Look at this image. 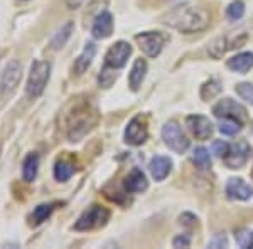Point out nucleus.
Wrapping results in <instances>:
<instances>
[{"label": "nucleus", "mask_w": 253, "mask_h": 249, "mask_svg": "<svg viewBox=\"0 0 253 249\" xmlns=\"http://www.w3.org/2000/svg\"><path fill=\"white\" fill-rule=\"evenodd\" d=\"M226 195L236 201H248L253 195V189L243 178H230L226 183Z\"/></svg>", "instance_id": "4468645a"}, {"label": "nucleus", "mask_w": 253, "mask_h": 249, "mask_svg": "<svg viewBox=\"0 0 253 249\" xmlns=\"http://www.w3.org/2000/svg\"><path fill=\"white\" fill-rule=\"evenodd\" d=\"M124 187L126 192H130V194H138V192H144L147 190V187H149V182H147L144 172H142L140 169H133L132 172L126 175L125 182H124Z\"/></svg>", "instance_id": "2eb2a0df"}, {"label": "nucleus", "mask_w": 253, "mask_h": 249, "mask_svg": "<svg viewBox=\"0 0 253 249\" xmlns=\"http://www.w3.org/2000/svg\"><path fill=\"white\" fill-rule=\"evenodd\" d=\"M189 243L191 241L187 236H177V238H174V241H172V246L174 248H187Z\"/></svg>", "instance_id": "72a5a7b5"}, {"label": "nucleus", "mask_w": 253, "mask_h": 249, "mask_svg": "<svg viewBox=\"0 0 253 249\" xmlns=\"http://www.w3.org/2000/svg\"><path fill=\"white\" fill-rule=\"evenodd\" d=\"M117 81V72L115 69H110V68H105L101 69L100 76H98V83H100V86L103 88H110L113 83Z\"/></svg>", "instance_id": "bb28decb"}, {"label": "nucleus", "mask_w": 253, "mask_h": 249, "mask_svg": "<svg viewBox=\"0 0 253 249\" xmlns=\"http://www.w3.org/2000/svg\"><path fill=\"white\" fill-rule=\"evenodd\" d=\"M226 49H228L226 47V39H224V37H218V39H214L213 42L210 44V47H208V52H210L211 58L219 59L224 54V51H226Z\"/></svg>", "instance_id": "a878e982"}, {"label": "nucleus", "mask_w": 253, "mask_h": 249, "mask_svg": "<svg viewBox=\"0 0 253 249\" xmlns=\"http://www.w3.org/2000/svg\"><path fill=\"white\" fill-rule=\"evenodd\" d=\"M162 140L175 153H184L189 148V140L184 137L181 126L175 123V121H167L162 126Z\"/></svg>", "instance_id": "20e7f679"}, {"label": "nucleus", "mask_w": 253, "mask_h": 249, "mask_svg": "<svg viewBox=\"0 0 253 249\" xmlns=\"http://www.w3.org/2000/svg\"><path fill=\"white\" fill-rule=\"evenodd\" d=\"M149 169H150V174H152V177L156 178V180H164L167 175H169L170 169H172V162H170V158H167V157L156 155V157L150 160Z\"/></svg>", "instance_id": "dca6fc26"}, {"label": "nucleus", "mask_w": 253, "mask_h": 249, "mask_svg": "<svg viewBox=\"0 0 253 249\" xmlns=\"http://www.w3.org/2000/svg\"><path fill=\"white\" fill-rule=\"evenodd\" d=\"M228 150H230V145H228L226 142L216 140L213 143V153L216 155V157H224V155L228 153Z\"/></svg>", "instance_id": "2f4dec72"}, {"label": "nucleus", "mask_w": 253, "mask_h": 249, "mask_svg": "<svg viewBox=\"0 0 253 249\" xmlns=\"http://www.w3.org/2000/svg\"><path fill=\"white\" fill-rule=\"evenodd\" d=\"M252 130H253V126H252Z\"/></svg>", "instance_id": "e433bc0d"}, {"label": "nucleus", "mask_w": 253, "mask_h": 249, "mask_svg": "<svg viewBox=\"0 0 253 249\" xmlns=\"http://www.w3.org/2000/svg\"><path fill=\"white\" fill-rule=\"evenodd\" d=\"M213 113L216 118H219V120H221V118H230V120L238 121L240 125H245L248 121L247 109H245L240 103L230 100V98H224V100L219 101L218 105H214Z\"/></svg>", "instance_id": "39448f33"}, {"label": "nucleus", "mask_w": 253, "mask_h": 249, "mask_svg": "<svg viewBox=\"0 0 253 249\" xmlns=\"http://www.w3.org/2000/svg\"><path fill=\"white\" fill-rule=\"evenodd\" d=\"M219 93H221V84H219L216 79H210L208 83L203 84V88H201V98L205 101L213 100V98L218 96Z\"/></svg>", "instance_id": "5701e85b"}, {"label": "nucleus", "mask_w": 253, "mask_h": 249, "mask_svg": "<svg viewBox=\"0 0 253 249\" xmlns=\"http://www.w3.org/2000/svg\"><path fill=\"white\" fill-rule=\"evenodd\" d=\"M187 126H189L191 133L194 135L198 140H208L213 135V125L206 116L201 115H191L186 120Z\"/></svg>", "instance_id": "f8f14e48"}, {"label": "nucleus", "mask_w": 253, "mask_h": 249, "mask_svg": "<svg viewBox=\"0 0 253 249\" xmlns=\"http://www.w3.org/2000/svg\"><path fill=\"white\" fill-rule=\"evenodd\" d=\"M211 248H226L228 246V239L224 234H216L213 239L210 241Z\"/></svg>", "instance_id": "473e14b6"}, {"label": "nucleus", "mask_w": 253, "mask_h": 249, "mask_svg": "<svg viewBox=\"0 0 253 249\" xmlns=\"http://www.w3.org/2000/svg\"><path fill=\"white\" fill-rule=\"evenodd\" d=\"M20 77H22V66H20L19 61L12 59L7 68L3 69L2 77H0V91L3 95H10L15 88L19 86Z\"/></svg>", "instance_id": "1a4fd4ad"}, {"label": "nucleus", "mask_w": 253, "mask_h": 249, "mask_svg": "<svg viewBox=\"0 0 253 249\" xmlns=\"http://www.w3.org/2000/svg\"><path fill=\"white\" fill-rule=\"evenodd\" d=\"M235 239H236V243H238L242 248H250V249H253V231H248V229L238 231L235 234Z\"/></svg>", "instance_id": "c85d7f7f"}, {"label": "nucleus", "mask_w": 253, "mask_h": 249, "mask_svg": "<svg viewBox=\"0 0 253 249\" xmlns=\"http://www.w3.org/2000/svg\"><path fill=\"white\" fill-rule=\"evenodd\" d=\"M38 167H39V157L38 153H29L24 158L22 163V177L26 182H32L38 175Z\"/></svg>", "instance_id": "aec40b11"}, {"label": "nucleus", "mask_w": 253, "mask_h": 249, "mask_svg": "<svg viewBox=\"0 0 253 249\" xmlns=\"http://www.w3.org/2000/svg\"><path fill=\"white\" fill-rule=\"evenodd\" d=\"M226 14H228V17H230L231 20L242 19L243 14H245V3L242 2V0H236V2H233L230 7H228Z\"/></svg>", "instance_id": "c756f323"}, {"label": "nucleus", "mask_w": 253, "mask_h": 249, "mask_svg": "<svg viewBox=\"0 0 253 249\" xmlns=\"http://www.w3.org/2000/svg\"><path fill=\"white\" fill-rule=\"evenodd\" d=\"M135 40L144 54H147L149 58H157L164 47L167 37L162 36L161 32H142V34L135 36Z\"/></svg>", "instance_id": "423d86ee"}, {"label": "nucleus", "mask_w": 253, "mask_h": 249, "mask_svg": "<svg viewBox=\"0 0 253 249\" xmlns=\"http://www.w3.org/2000/svg\"><path fill=\"white\" fill-rule=\"evenodd\" d=\"M248 155H250V145L247 142H238L224 155V163L228 169H242L248 160Z\"/></svg>", "instance_id": "9b49d317"}, {"label": "nucleus", "mask_w": 253, "mask_h": 249, "mask_svg": "<svg viewBox=\"0 0 253 249\" xmlns=\"http://www.w3.org/2000/svg\"><path fill=\"white\" fill-rule=\"evenodd\" d=\"M147 135H149L147 120L144 116H135L130 120V123L125 130V142L132 146H138L147 140Z\"/></svg>", "instance_id": "9d476101"}, {"label": "nucleus", "mask_w": 253, "mask_h": 249, "mask_svg": "<svg viewBox=\"0 0 253 249\" xmlns=\"http://www.w3.org/2000/svg\"><path fill=\"white\" fill-rule=\"evenodd\" d=\"M51 74V64L46 61H34L31 66V74L27 79L26 91L31 98H39L46 89V84Z\"/></svg>", "instance_id": "f03ea898"}, {"label": "nucleus", "mask_w": 253, "mask_h": 249, "mask_svg": "<svg viewBox=\"0 0 253 249\" xmlns=\"http://www.w3.org/2000/svg\"><path fill=\"white\" fill-rule=\"evenodd\" d=\"M75 174V167L66 160H59L54 165V177L59 182H66L71 178V175Z\"/></svg>", "instance_id": "412c9836"}, {"label": "nucleus", "mask_w": 253, "mask_h": 249, "mask_svg": "<svg viewBox=\"0 0 253 249\" xmlns=\"http://www.w3.org/2000/svg\"><path fill=\"white\" fill-rule=\"evenodd\" d=\"M235 91L243 98L245 101H248L250 105H253V84L250 83H240L236 84Z\"/></svg>", "instance_id": "7c9ffc66"}, {"label": "nucleus", "mask_w": 253, "mask_h": 249, "mask_svg": "<svg viewBox=\"0 0 253 249\" xmlns=\"http://www.w3.org/2000/svg\"><path fill=\"white\" fill-rule=\"evenodd\" d=\"M91 113L88 111V108H81L73 115V120L69 123L68 137L71 142H78L80 138H83L89 130H91Z\"/></svg>", "instance_id": "0eeeda50"}, {"label": "nucleus", "mask_w": 253, "mask_h": 249, "mask_svg": "<svg viewBox=\"0 0 253 249\" xmlns=\"http://www.w3.org/2000/svg\"><path fill=\"white\" fill-rule=\"evenodd\" d=\"M71 31H73V24H66V26H64L63 29L56 32V36H54V37H52V40H51V46L54 47V49L63 47V46H64V42L68 40V37L71 36Z\"/></svg>", "instance_id": "393cba45"}, {"label": "nucleus", "mask_w": 253, "mask_h": 249, "mask_svg": "<svg viewBox=\"0 0 253 249\" xmlns=\"http://www.w3.org/2000/svg\"><path fill=\"white\" fill-rule=\"evenodd\" d=\"M145 72H147V63L144 59H137L132 66V71H130V76H128V86L132 91H138L140 88L142 81L145 77Z\"/></svg>", "instance_id": "f3484780"}, {"label": "nucleus", "mask_w": 253, "mask_h": 249, "mask_svg": "<svg viewBox=\"0 0 253 249\" xmlns=\"http://www.w3.org/2000/svg\"><path fill=\"white\" fill-rule=\"evenodd\" d=\"M210 22L211 19L208 10L196 5H177L162 17V24L186 34L205 31Z\"/></svg>", "instance_id": "f257e3e1"}, {"label": "nucleus", "mask_w": 253, "mask_h": 249, "mask_svg": "<svg viewBox=\"0 0 253 249\" xmlns=\"http://www.w3.org/2000/svg\"><path fill=\"white\" fill-rule=\"evenodd\" d=\"M52 209H54V206H52V204H41V206L36 207L34 212H32V222H34V224L44 222V220L51 215Z\"/></svg>", "instance_id": "b1692460"}, {"label": "nucleus", "mask_w": 253, "mask_h": 249, "mask_svg": "<svg viewBox=\"0 0 253 249\" xmlns=\"http://www.w3.org/2000/svg\"><path fill=\"white\" fill-rule=\"evenodd\" d=\"M130 54H132V46L128 42H125V40H118L117 44H113L110 47V51L105 56V68L115 69V71L124 68Z\"/></svg>", "instance_id": "6e6552de"}, {"label": "nucleus", "mask_w": 253, "mask_h": 249, "mask_svg": "<svg viewBox=\"0 0 253 249\" xmlns=\"http://www.w3.org/2000/svg\"><path fill=\"white\" fill-rule=\"evenodd\" d=\"M95 54H96V46H95V44H91V42H88L86 46H84L83 52L80 54V58L76 59L75 71L78 72V74L86 71V69L89 68V64H91L93 58H95Z\"/></svg>", "instance_id": "6ab92c4d"}, {"label": "nucleus", "mask_w": 253, "mask_h": 249, "mask_svg": "<svg viewBox=\"0 0 253 249\" xmlns=\"http://www.w3.org/2000/svg\"><path fill=\"white\" fill-rule=\"evenodd\" d=\"M193 163L198 169L201 170H206L211 167V158H210V153H208V150L205 146H198V148H194L193 152Z\"/></svg>", "instance_id": "4be33fe9"}, {"label": "nucleus", "mask_w": 253, "mask_h": 249, "mask_svg": "<svg viewBox=\"0 0 253 249\" xmlns=\"http://www.w3.org/2000/svg\"><path fill=\"white\" fill-rule=\"evenodd\" d=\"M228 68L235 72H247L253 68V52H242L235 58L228 59Z\"/></svg>", "instance_id": "a211bd4d"}, {"label": "nucleus", "mask_w": 253, "mask_h": 249, "mask_svg": "<svg viewBox=\"0 0 253 249\" xmlns=\"http://www.w3.org/2000/svg\"><path fill=\"white\" fill-rule=\"evenodd\" d=\"M240 128H242V125H240L238 121L230 120V118H221V123H219V132H221L223 135L231 137V135L238 133Z\"/></svg>", "instance_id": "cd10ccee"}, {"label": "nucleus", "mask_w": 253, "mask_h": 249, "mask_svg": "<svg viewBox=\"0 0 253 249\" xmlns=\"http://www.w3.org/2000/svg\"><path fill=\"white\" fill-rule=\"evenodd\" d=\"M110 219V211L100 206H91L88 211H84L76 220L75 229L76 231H91L105 226Z\"/></svg>", "instance_id": "7ed1b4c3"}, {"label": "nucleus", "mask_w": 253, "mask_h": 249, "mask_svg": "<svg viewBox=\"0 0 253 249\" xmlns=\"http://www.w3.org/2000/svg\"><path fill=\"white\" fill-rule=\"evenodd\" d=\"M84 3V0H68V7L69 9H78Z\"/></svg>", "instance_id": "f704fd0d"}, {"label": "nucleus", "mask_w": 253, "mask_h": 249, "mask_svg": "<svg viewBox=\"0 0 253 249\" xmlns=\"http://www.w3.org/2000/svg\"><path fill=\"white\" fill-rule=\"evenodd\" d=\"M113 32V17L108 10H103L95 19V24L91 27V34L95 39H107Z\"/></svg>", "instance_id": "ddd939ff"}, {"label": "nucleus", "mask_w": 253, "mask_h": 249, "mask_svg": "<svg viewBox=\"0 0 253 249\" xmlns=\"http://www.w3.org/2000/svg\"><path fill=\"white\" fill-rule=\"evenodd\" d=\"M252 178H253V170H252Z\"/></svg>", "instance_id": "c9c22d12"}]
</instances>
